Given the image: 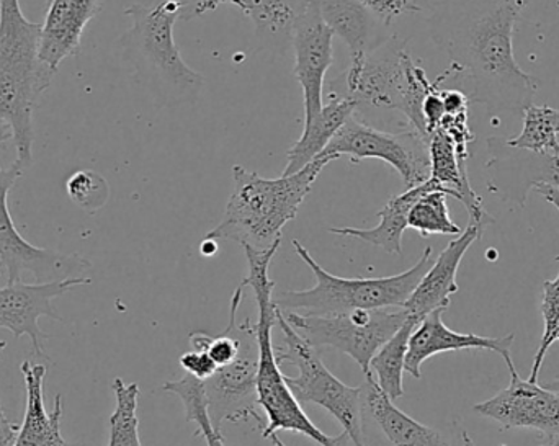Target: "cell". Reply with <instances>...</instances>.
I'll use <instances>...</instances> for the list:
<instances>
[{"mask_svg":"<svg viewBox=\"0 0 559 446\" xmlns=\"http://www.w3.org/2000/svg\"><path fill=\"white\" fill-rule=\"evenodd\" d=\"M542 446H559V438L558 441L550 442L548 445H542Z\"/></svg>","mask_w":559,"mask_h":446,"instance_id":"obj_41","label":"cell"},{"mask_svg":"<svg viewBox=\"0 0 559 446\" xmlns=\"http://www.w3.org/2000/svg\"><path fill=\"white\" fill-rule=\"evenodd\" d=\"M163 391L176 395L183 402L186 408V421L195 422L199 431L197 437L202 434L209 446H225L222 434L213 425L209 412V399H206L205 386L200 379L186 375L179 382H167L163 386Z\"/></svg>","mask_w":559,"mask_h":446,"instance_id":"obj_28","label":"cell"},{"mask_svg":"<svg viewBox=\"0 0 559 446\" xmlns=\"http://www.w3.org/2000/svg\"><path fill=\"white\" fill-rule=\"evenodd\" d=\"M180 365L186 370L187 375L193 376L200 382H206L218 372V366L210 359L205 350H192V352L183 353L180 357Z\"/></svg>","mask_w":559,"mask_h":446,"instance_id":"obj_34","label":"cell"},{"mask_svg":"<svg viewBox=\"0 0 559 446\" xmlns=\"http://www.w3.org/2000/svg\"><path fill=\"white\" fill-rule=\"evenodd\" d=\"M355 113V105L344 98H329L311 123L305 124L301 137L286 153V167L282 176H292L305 169L328 149L345 121Z\"/></svg>","mask_w":559,"mask_h":446,"instance_id":"obj_25","label":"cell"},{"mask_svg":"<svg viewBox=\"0 0 559 446\" xmlns=\"http://www.w3.org/2000/svg\"><path fill=\"white\" fill-rule=\"evenodd\" d=\"M419 323L420 320L409 314L406 323L374 353L370 362V370L377 373V385L393 402L404 396L403 376L406 372L404 365H406L407 349H409L411 336Z\"/></svg>","mask_w":559,"mask_h":446,"instance_id":"obj_26","label":"cell"},{"mask_svg":"<svg viewBox=\"0 0 559 446\" xmlns=\"http://www.w3.org/2000/svg\"><path fill=\"white\" fill-rule=\"evenodd\" d=\"M531 2L440 0L430 13V38L452 62L445 82L483 105L489 117L524 113L540 88L514 56L515 25Z\"/></svg>","mask_w":559,"mask_h":446,"instance_id":"obj_1","label":"cell"},{"mask_svg":"<svg viewBox=\"0 0 559 446\" xmlns=\"http://www.w3.org/2000/svg\"><path fill=\"white\" fill-rule=\"evenodd\" d=\"M78 446H82V445H78Z\"/></svg>","mask_w":559,"mask_h":446,"instance_id":"obj_44","label":"cell"},{"mask_svg":"<svg viewBox=\"0 0 559 446\" xmlns=\"http://www.w3.org/2000/svg\"><path fill=\"white\" fill-rule=\"evenodd\" d=\"M280 245L282 241L275 242L264 251L245 245L249 274L241 285L245 288H252L259 310V320L255 323L259 342L258 395L259 405L264 409L269 421L262 429V437L271 438L280 431H289L305 435L321 446H348L350 438L345 432L332 438L312 424L311 419L302 411L298 399L286 385L285 375L280 370L274 337H272V330L277 324V308L274 304L275 284L269 277V268Z\"/></svg>","mask_w":559,"mask_h":446,"instance_id":"obj_5","label":"cell"},{"mask_svg":"<svg viewBox=\"0 0 559 446\" xmlns=\"http://www.w3.org/2000/svg\"><path fill=\"white\" fill-rule=\"evenodd\" d=\"M334 33L325 25L319 0H308L292 33L296 81L302 88L305 124L311 123L324 107V79L334 62Z\"/></svg>","mask_w":559,"mask_h":446,"instance_id":"obj_13","label":"cell"},{"mask_svg":"<svg viewBox=\"0 0 559 446\" xmlns=\"http://www.w3.org/2000/svg\"><path fill=\"white\" fill-rule=\"evenodd\" d=\"M430 179L442 186L447 196H453L463 203L473 225L486 228L495 222L483 205L481 196L473 190L469 183L468 160L456 153V144L449 134L437 130L429 140Z\"/></svg>","mask_w":559,"mask_h":446,"instance_id":"obj_21","label":"cell"},{"mask_svg":"<svg viewBox=\"0 0 559 446\" xmlns=\"http://www.w3.org/2000/svg\"><path fill=\"white\" fill-rule=\"evenodd\" d=\"M447 310H437L427 314L409 339L406 355V373L413 378H423V365L427 360L439 353L460 352V350H489L498 353L508 365L509 373L518 372L512 360V346L515 334L504 337H483L476 334L455 333L443 323L442 316Z\"/></svg>","mask_w":559,"mask_h":446,"instance_id":"obj_17","label":"cell"},{"mask_svg":"<svg viewBox=\"0 0 559 446\" xmlns=\"http://www.w3.org/2000/svg\"><path fill=\"white\" fill-rule=\"evenodd\" d=\"M259 342L255 324H241V350L228 365L219 366L212 378L203 382L209 412L216 431L222 434L226 422L241 424L254 419L259 427L265 424L259 415Z\"/></svg>","mask_w":559,"mask_h":446,"instance_id":"obj_12","label":"cell"},{"mask_svg":"<svg viewBox=\"0 0 559 446\" xmlns=\"http://www.w3.org/2000/svg\"><path fill=\"white\" fill-rule=\"evenodd\" d=\"M189 0H154L124 9L131 28L120 38L124 61L130 62L140 84L150 88L163 105L193 104L205 79L180 55L174 28Z\"/></svg>","mask_w":559,"mask_h":446,"instance_id":"obj_3","label":"cell"},{"mask_svg":"<svg viewBox=\"0 0 559 446\" xmlns=\"http://www.w3.org/2000/svg\"><path fill=\"white\" fill-rule=\"evenodd\" d=\"M39 32L20 0H0V124L9 128L16 162L25 169L33 157V113L55 77L39 61Z\"/></svg>","mask_w":559,"mask_h":446,"instance_id":"obj_4","label":"cell"},{"mask_svg":"<svg viewBox=\"0 0 559 446\" xmlns=\"http://www.w3.org/2000/svg\"><path fill=\"white\" fill-rule=\"evenodd\" d=\"M49 2H51V0H46V3H49Z\"/></svg>","mask_w":559,"mask_h":446,"instance_id":"obj_43","label":"cell"},{"mask_svg":"<svg viewBox=\"0 0 559 446\" xmlns=\"http://www.w3.org/2000/svg\"><path fill=\"white\" fill-rule=\"evenodd\" d=\"M433 190L443 192L439 183L429 179L423 185L406 189V192L391 196L390 202L378 213L380 222L374 228H331L329 232L335 236L360 239V241L374 245V248L383 249V251L390 252V254L401 255L403 254V234L407 229V216H409L411 208H413L414 203L420 196L433 192Z\"/></svg>","mask_w":559,"mask_h":446,"instance_id":"obj_24","label":"cell"},{"mask_svg":"<svg viewBox=\"0 0 559 446\" xmlns=\"http://www.w3.org/2000/svg\"><path fill=\"white\" fill-rule=\"evenodd\" d=\"M476 414L492 419L506 431L532 429L550 442L559 438V396L540 383L511 373V383L495 398L473 408Z\"/></svg>","mask_w":559,"mask_h":446,"instance_id":"obj_14","label":"cell"},{"mask_svg":"<svg viewBox=\"0 0 559 446\" xmlns=\"http://www.w3.org/2000/svg\"><path fill=\"white\" fill-rule=\"evenodd\" d=\"M91 284L92 280L87 277L68 278L49 284H7V287L0 288V329L10 330L15 339L28 337L33 352L49 360L41 343V339L48 336L39 327V317H51L62 323L64 320L52 306V301L72 288Z\"/></svg>","mask_w":559,"mask_h":446,"instance_id":"obj_15","label":"cell"},{"mask_svg":"<svg viewBox=\"0 0 559 446\" xmlns=\"http://www.w3.org/2000/svg\"><path fill=\"white\" fill-rule=\"evenodd\" d=\"M329 162H332L329 157L319 156L299 172L278 179H265L242 166L233 167L235 189L225 215L205 239H229L258 251L282 241L283 228L296 218L299 206Z\"/></svg>","mask_w":559,"mask_h":446,"instance_id":"obj_2","label":"cell"},{"mask_svg":"<svg viewBox=\"0 0 559 446\" xmlns=\"http://www.w3.org/2000/svg\"><path fill=\"white\" fill-rule=\"evenodd\" d=\"M218 252V244L213 239H205V241L200 244V254L205 255V257H212Z\"/></svg>","mask_w":559,"mask_h":446,"instance_id":"obj_38","label":"cell"},{"mask_svg":"<svg viewBox=\"0 0 559 446\" xmlns=\"http://www.w3.org/2000/svg\"><path fill=\"white\" fill-rule=\"evenodd\" d=\"M104 0H51L39 32V61L55 75L64 59L79 55L82 35L102 12Z\"/></svg>","mask_w":559,"mask_h":446,"instance_id":"obj_18","label":"cell"},{"mask_svg":"<svg viewBox=\"0 0 559 446\" xmlns=\"http://www.w3.org/2000/svg\"><path fill=\"white\" fill-rule=\"evenodd\" d=\"M559 110L548 105L532 104L524 111V128L518 137L508 141L509 146L535 154L559 156Z\"/></svg>","mask_w":559,"mask_h":446,"instance_id":"obj_27","label":"cell"},{"mask_svg":"<svg viewBox=\"0 0 559 446\" xmlns=\"http://www.w3.org/2000/svg\"><path fill=\"white\" fill-rule=\"evenodd\" d=\"M361 429L371 446H455L442 432L397 409L371 375L361 386ZM466 446H473L472 438Z\"/></svg>","mask_w":559,"mask_h":446,"instance_id":"obj_16","label":"cell"},{"mask_svg":"<svg viewBox=\"0 0 559 446\" xmlns=\"http://www.w3.org/2000/svg\"><path fill=\"white\" fill-rule=\"evenodd\" d=\"M269 441L274 442V445H275V446H286L285 444H283V442H282V441H280V438H278V437H275V435H272V437H271V438H269Z\"/></svg>","mask_w":559,"mask_h":446,"instance_id":"obj_40","label":"cell"},{"mask_svg":"<svg viewBox=\"0 0 559 446\" xmlns=\"http://www.w3.org/2000/svg\"><path fill=\"white\" fill-rule=\"evenodd\" d=\"M321 156L331 160L347 156L354 164L383 160L400 173L406 189L423 185L430 179L429 140L409 123L391 133L352 114Z\"/></svg>","mask_w":559,"mask_h":446,"instance_id":"obj_10","label":"cell"},{"mask_svg":"<svg viewBox=\"0 0 559 446\" xmlns=\"http://www.w3.org/2000/svg\"><path fill=\"white\" fill-rule=\"evenodd\" d=\"M538 193L547 200L548 203L555 206V208L559 212V190L557 186L545 185V183H540V185L535 186ZM555 261L559 262V255L555 257Z\"/></svg>","mask_w":559,"mask_h":446,"instance_id":"obj_37","label":"cell"},{"mask_svg":"<svg viewBox=\"0 0 559 446\" xmlns=\"http://www.w3.org/2000/svg\"><path fill=\"white\" fill-rule=\"evenodd\" d=\"M483 232H485V228L469 222L468 228L450 241L449 245L440 252L437 261L432 262L416 290L404 304V310L411 316L423 321L427 314L433 313V311L449 310L453 294L459 293L460 290L459 284H456L460 264L468 249L481 238Z\"/></svg>","mask_w":559,"mask_h":446,"instance_id":"obj_20","label":"cell"},{"mask_svg":"<svg viewBox=\"0 0 559 446\" xmlns=\"http://www.w3.org/2000/svg\"><path fill=\"white\" fill-rule=\"evenodd\" d=\"M289 326L314 349L332 347L354 359L365 376L371 375L374 353L401 329L409 313L404 308L355 310L331 316H302L283 313Z\"/></svg>","mask_w":559,"mask_h":446,"instance_id":"obj_8","label":"cell"},{"mask_svg":"<svg viewBox=\"0 0 559 446\" xmlns=\"http://www.w3.org/2000/svg\"><path fill=\"white\" fill-rule=\"evenodd\" d=\"M322 20L347 45L350 61L380 48L393 33H388L374 13L358 0H319Z\"/></svg>","mask_w":559,"mask_h":446,"instance_id":"obj_22","label":"cell"},{"mask_svg":"<svg viewBox=\"0 0 559 446\" xmlns=\"http://www.w3.org/2000/svg\"><path fill=\"white\" fill-rule=\"evenodd\" d=\"M5 347L7 342L0 340V353L5 350ZM16 432H19V427L7 419L2 405H0V446H12L13 441H15Z\"/></svg>","mask_w":559,"mask_h":446,"instance_id":"obj_36","label":"cell"},{"mask_svg":"<svg viewBox=\"0 0 559 446\" xmlns=\"http://www.w3.org/2000/svg\"><path fill=\"white\" fill-rule=\"evenodd\" d=\"M275 326L282 333V347H275L278 365L288 363L299 372L296 378L285 376L286 385L299 405L321 406L342 425L352 444L367 446L361 429V386H347L332 375L322 363L318 349L289 326L280 310Z\"/></svg>","mask_w":559,"mask_h":446,"instance_id":"obj_7","label":"cell"},{"mask_svg":"<svg viewBox=\"0 0 559 446\" xmlns=\"http://www.w3.org/2000/svg\"><path fill=\"white\" fill-rule=\"evenodd\" d=\"M544 386H547V388L550 389V391L557 393V395L559 396V376L557 379H554V382L547 383V385Z\"/></svg>","mask_w":559,"mask_h":446,"instance_id":"obj_39","label":"cell"},{"mask_svg":"<svg viewBox=\"0 0 559 446\" xmlns=\"http://www.w3.org/2000/svg\"><path fill=\"white\" fill-rule=\"evenodd\" d=\"M9 140L10 134H0V149ZM23 172L25 167L16 160L7 169L0 166V267L5 268L7 284L22 281L23 274H32L38 280L36 284L82 277L92 268L87 258L36 248L16 229L10 215L9 193Z\"/></svg>","mask_w":559,"mask_h":446,"instance_id":"obj_11","label":"cell"},{"mask_svg":"<svg viewBox=\"0 0 559 446\" xmlns=\"http://www.w3.org/2000/svg\"><path fill=\"white\" fill-rule=\"evenodd\" d=\"M407 228L419 232L423 238L429 236H460L463 229L453 222L447 205V193L440 190L420 196L407 216Z\"/></svg>","mask_w":559,"mask_h":446,"instance_id":"obj_30","label":"cell"},{"mask_svg":"<svg viewBox=\"0 0 559 446\" xmlns=\"http://www.w3.org/2000/svg\"><path fill=\"white\" fill-rule=\"evenodd\" d=\"M535 172L537 176V185L545 183V185L557 186L559 190V156H551V154H537L535 156Z\"/></svg>","mask_w":559,"mask_h":446,"instance_id":"obj_35","label":"cell"},{"mask_svg":"<svg viewBox=\"0 0 559 446\" xmlns=\"http://www.w3.org/2000/svg\"><path fill=\"white\" fill-rule=\"evenodd\" d=\"M292 244L306 267L311 268L316 285L309 290L274 294V304L282 313H298L302 316L404 308L433 261V249L426 248L417 264L403 274L383 278H342L324 270L301 242L295 239Z\"/></svg>","mask_w":559,"mask_h":446,"instance_id":"obj_6","label":"cell"},{"mask_svg":"<svg viewBox=\"0 0 559 446\" xmlns=\"http://www.w3.org/2000/svg\"><path fill=\"white\" fill-rule=\"evenodd\" d=\"M117 399V408L110 418V438L108 446H143L140 438V419H138V398L140 386L117 378L111 385Z\"/></svg>","mask_w":559,"mask_h":446,"instance_id":"obj_29","label":"cell"},{"mask_svg":"<svg viewBox=\"0 0 559 446\" xmlns=\"http://www.w3.org/2000/svg\"><path fill=\"white\" fill-rule=\"evenodd\" d=\"M225 3L238 7L251 19L262 48L285 56L292 46L293 26L308 0H195L182 10L179 20L190 22Z\"/></svg>","mask_w":559,"mask_h":446,"instance_id":"obj_19","label":"cell"},{"mask_svg":"<svg viewBox=\"0 0 559 446\" xmlns=\"http://www.w3.org/2000/svg\"><path fill=\"white\" fill-rule=\"evenodd\" d=\"M69 198L87 213H97L110 198V186L100 173L94 170H78L66 182Z\"/></svg>","mask_w":559,"mask_h":446,"instance_id":"obj_32","label":"cell"},{"mask_svg":"<svg viewBox=\"0 0 559 446\" xmlns=\"http://www.w3.org/2000/svg\"><path fill=\"white\" fill-rule=\"evenodd\" d=\"M413 2L416 3V5L423 7V5H420V0H413ZM423 9H424V7H423Z\"/></svg>","mask_w":559,"mask_h":446,"instance_id":"obj_42","label":"cell"},{"mask_svg":"<svg viewBox=\"0 0 559 446\" xmlns=\"http://www.w3.org/2000/svg\"><path fill=\"white\" fill-rule=\"evenodd\" d=\"M364 3L371 13L378 16L384 25L390 26L396 16L404 13L423 12V7L416 5L413 0H358Z\"/></svg>","mask_w":559,"mask_h":446,"instance_id":"obj_33","label":"cell"},{"mask_svg":"<svg viewBox=\"0 0 559 446\" xmlns=\"http://www.w3.org/2000/svg\"><path fill=\"white\" fill-rule=\"evenodd\" d=\"M407 39L391 35L380 48L350 61L338 77L329 82V98L355 105V117L368 111H403L407 87Z\"/></svg>","mask_w":559,"mask_h":446,"instance_id":"obj_9","label":"cell"},{"mask_svg":"<svg viewBox=\"0 0 559 446\" xmlns=\"http://www.w3.org/2000/svg\"><path fill=\"white\" fill-rule=\"evenodd\" d=\"M20 372L25 379L26 408L23 424L20 425L12 446H78L66 442L61 434V418L64 412L61 396H56L51 414L46 411L43 396L46 366L23 362Z\"/></svg>","mask_w":559,"mask_h":446,"instance_id":"obj_23","label":"cell"},{"mask_svg":"<svg viewBox=\"0 0 559 446\" xmlns=\"http://www.w3.org/2000/svg\"><path fill=\"white\" fill-rule=\"evenodd\" d=\"M542 316H544V336L534 357L528 382L538 383L542 366L547 359L548 350L559 340V272L555 280H547L542 291Z\"/></svg>","mask_w":559,"mask_h":446,"instance_id":"obj_31","label":"cell"}]
</instances>
